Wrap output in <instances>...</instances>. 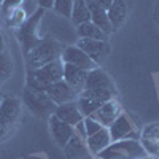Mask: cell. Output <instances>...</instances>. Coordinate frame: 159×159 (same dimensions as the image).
Masks as SVG:
<instances>
[{
  "label": "cell",
  "instance_id": "6da1fadb",
  "mask_svg": "<svg viewBox=\"0 0 159 159\" xmlns=\"http://www.w3.org/2000/svg\"><path fill=\"white\" fill-rule=\"evenodd\" d=\"M80 96L94 99V100H99V102L103 103V102L116 99L118 92H116V88L111 81V78L102 69L97 67V69L91 70L88 73L84 88H83L81 92H80Z\"/></svg>",
  "mask_w": 159,
  "mask_h": 159
},
{
  "label": "cell",
  "instance_id": "7a4b0ae2",
  "mask_svg": "<svg viewBox=\"0 0 159 159\" xmlns=\"http://www.w3.org/2000/svg\"><path fill=\"white\" fill-rule=\"evenodd\" d=\"M62 51H64V46L59 42H56L54 38H49V37L42 38L29 51V54L25 56L27 70H37L46 64L59 61L62 56Z\"/></svg>",
  "mask_w": 159,
  "mask_h": 159
},
{
  "label": "cell",
  "instance_id": "3957f363",
  "mask_svg": "<svg viewBox=\"0 0 159 159\" xmlns=\"http://www.w3.org/2000/svg\"><path fill=\"white\" fill-rule=\"evenodd\" d=\"M62 76H64V62L59 59L51 64H46L37 70H27V84L25 86L46 92V89L52 83L62 80Z\"/></svg>",
  "mask_w": 159,
  "mask_h": 159
},
{
  "label": "cell",
  "instance_id": "277c9868",
  "mask_svg": "<svg viewBox=\"0 0 159 159\" xmlns=\"http://www.w3.org/2000/svg\"><path fill=\"white\" fill-rule=\"evenodd\" d=\"M147 154L148 153L145 151V148L142 147V143L139 140L126 139V140L111 142L97 156L100 159H139Z\"/></svg>",
  "mask_w": 159,
  "mask_h": 159
},
{
  "label": "cell",
  "instance_id": "5b68a950",
  "mask_svg": "<svg viewBox=\"0 0 159 159\" xmlns=\"http://www.w3.org/2000/svg\"><path fill=\"white\" fill-rule=\"evenodd\" d=\"M24 102L29 107V110L32 113H35L38 118L48 119L51 115H54L56 103L51 100V97L45 91H38V89L25 86V89H24Z\"/></svg>",
  "mask_w": 159,
  "mask_h": 159
},
{
  "label": "cell",
  "instance_id": "8992f818",
  "mask_svg": "<svg viewBox=\"0 0 159 159\" xmlns=\"http://www.w3.org/2000/svg\"><path fill=\"white\" fill-rule=\"evenodd\" d=\"M43 15H45V10L43 8H37V11L34 13V15H30L27 19L19 25L18 40L21 43L24 56H27L29 51L40 42V38L37 35V30H38V24H40V21H42Z\"/></svg>",
  "mask_w": 159,
  "mask_h": 159
},
{
  "label": "cell",
  "instance_id": "52a82bcc",
  "mask_svg": "<svg viewBox=\"0 0 159 159\" xmlns=\"http://www.w3.org/2000/svg\"><path fill=\"white\" fill-rule=\"evenodd\" d=\"M108 132H110L111 142L126 140V139L137 140V137H140V132L135 129L134 121H132V119L129 118V115H126V113H121L108 126Z\"/></svg>",
  "mask_w": 159,
  "mask_h": 159
},
{
  "label": "cell",
  "instance_id": "ba28073f",
  "mask_svg": "<svg viewBox=\"0 0 159 159\" xmlns=\"http://www.w3.org/2000/svg\"><path fill=\"white\" fill-rule=\"evenodd\" d=\"M76 46L83 49L86 54L94 61L97 65H102L110 56V45L103 40H89V38H78Z\"/></svg>",
  "mask_w": 159,
  "mask_h": 159
},
{
  "label": "cell",
  "instance_id": "9c48e42d",
  "mask_svg": "<svg viewBox=\"0 0 159 159\" xmlns=\"http://www.w3.org/2000/svg\"><path fill=\"white\" fill-rule=\"evenodd\" d=\"M61 61L64 64L75 65V67L83 69L86 72H91V70H94V69L99 67V65L92 61L83 49H80L78 46H65L64 51H62Z\"/></svg>",
  "mask_w": 159,
  "mask_h": 159
},
{
  "label": "cell",
  "instance_id": "30bf717a",
  "mask_svg": "<svg viewBox=\"0 0 159 159\" xmlns=\"http://www.w3.org/2000/svg\"><path fill=\"white\" fill-rule=\"evenodd\" d=\"M21 118V102L16 97L3 96L0 102V121L15 129Z\"/></svg>",
  "mask_w": 159,
  "mask_h": 159
},
{
  "label": "cell",
  "instance_id": "8fae6325",
  "mask_svg": "<svg viewBox=\"0 0 159 159\" xmlns=\"http://www.w3.org/2000/svg\"><path fill=\"white\" fill-rule=\"evenodd\" d=\"M132 8V0H113L111 5L107 8V16L111 22L113 32L121 29L127 21Z\"/></svg>",
  "mask_w": 159,
  "mask_h": 159
},
{
  "label": "cell",
  "instance_id": "7c38bea8",
  "mask_svg": "<svg viewBox=\"0 0 159 159\" xmlns=\"http://www.w3.org/2000/svg\"><path fill=\"white\" fill-rule=\"evenodd\" d=\"M48 119H49V130H51L52 139H54V142L61 148H64L65 145H67V142L75 135V127L61 121V119L54 115H51Z\"/></svg>",
  "mask_w": 159,
  "mask_h": 159
},
{
  "label": "cell",
  "instance_id": "4fadbf2b",
  "mask_svg": "<svg viewBox=\"0 0 159 159\" xmlns=\"http://www.w3.org/2000/svg\"><path fill=\"white\" fill-rule=\"evenodd\" d=\"M46 94L51 97V100L54 102L56 105L61 103H67V102H73L76 100L78 94L75 92L73 88H70L64 80H59V81L52 83L48 89H46Z\"/></svg>",
  "mask_w": 159,
  "mask_h": 159
},
{
  "label": "cell",
  "instance_id": "5bb4252c",
  "mask_svg": "<svg viewBox=\"0 0 159 159\" xmlns=\"http://www.w3.org/2000/svg\"><path fill=\"white\" fill-rule=\"evenodd\" d=\"M140 143L148 154L159 156V123L143 127L140 132Z\"/></svg>",
  "mask_w": 159,
  "mask_h": 159
},
{
  "label": "cell",
  "instance_id": "9a60e30c",
  "mask_svg": "<svg viewBox=\"0 0 159 159\" xmlns=\"http://www.w3.org/2000/svg\"><path fill=\"white\" fill-rule=\"evenodd\" d=\"M88 73H89V72H86V70H83V69H78V67H75V65L64 64V76H62V80H64V81L67 83L70 88H73L75 92L80 96V92H81L83 88H84Z\"/></svg>",
  "mask_w": 159,
  "mask_h": 159
},
{
  "label": "cell",
  "instance_id": "2e32d148",
  "mask_svg": "<svg viewBox=\"0 0 159 159\" xmlns=\"http://www.w3.org/2000/svg\"><path fill=\"white\" fill-rule=\"evenodd\" d=\"M119 115H121V107H119L118 100L113 99V100H108V102H103L92 118L97 119L103 127H108Z\"/></svg>",
  "mask_w": 159,
  "mask_h": 159
},
{
  "label": "cell",
  "instance_id": "e0dca14e",
  "mask_svg": "<svg viewBox=\"0 0 159 159\" xmlns=\"http://www.w3.org/2000/svg\"><path fill=\"white\" fill-rule=\"evenodd\" d=\"M54 116H57L61 121L67 123V124H70V126H73V127L76 126V123L83 121V115H81V111H80V108H78L76 100L56 105Z\"/></svg>",
  "mask_w": 159,
  "mask_h": 159
},
{
  "label": "cell",
  "instance_id": "ac0fdd59",
  "mask_svg": "<svg viewBox=\"0 0 159 159\" xmlns=\"http://www.w3.org/2000/svg\"><path fill=\"white\" fill-rule=\"evenodd\" d=\"M111 143V137H110V132L108 127H102L99 132L92 134L86 139V145H88V150L94 154H99L102 150H105Z\"/></svg>",
  "mask_w": 159,
  "mask_h": 159
},
{
  "label": "cell",
  "instance_id": "d6986e66",
  "mask_svg": "<svg viewBox=\"0 0 159 159\" xmlns=\"http://www.w3.org/2000/svg\"><path fill=\"white\" fill-rule=\"evenodd\" d=\"M88 7L91 11V22L96 24L103 34L110 35L113 32V27H111V22L107 16V10H103L102 7H99L96 3H88Z\"/></svg>",
  "mask_w": 159,
  "mask_h": 159
},
{
  "label": "cell",
  "instance_id": "ffe728a7",
  "mask_svg": "<svg viewBox=\"0 0 159 159\" xmlns=\"http://www.w3.org/2000/svg\"><path fill=\"white\" fill-rule=\"evenodd\" d=\"M88 151L89 150H88L86 140L81 139V137H78L76 134L64 147V153L67 154V157H83V156H86Z\"/></svg>",
  "mask_w": 159,
  "mask_h": 159
},
{
  "label": "cell",
  "instance_id": "44dd1931",
  "mask_svg": "<svg viewBox=\"0 0 159 159\" xmlns=\"http://www.w3.org/2000/svg\"><path fill=\"white\" fill-rule=\"evenodd\" d=\"M70 19H72L75 27L80 24H84V22L91 21V11H89L86 0H73V8H72Z\"/></svg>",
  "mask_w": 159,
  "mask_h": 159
},
{
  "label": "cell",
  "instance_id": "7402d4cb",
  "mask_svg": "<svg viewBox=\"0 0 159 159\" xmlns=\"http://www.w3.org/2000/svg\"><path fill=\"white\" fill-rule=\"evenodd\" d=\"M76 35L78 38H89V40H103L107 42L108 35L103 34L96 24H92L91 21L84 22V24H80L76 25Z\"/></svg>",
  "mask_w": 159,
  "mask_h": 159
},
{
  "label": "cell",
  "instance_id": "603a6c76",
  "mask_svg": "<svg viewBox=\"0 0 159 159\" xmlns=\"http://www.w3.org/2000/svg\"><path fill=\"white\" fill-rule=\"evenodd\" d=\"M76 105L80 111H81L83 118H92L94 113L100 108L102 102L94 100V99H89V97H83V96H78L76 97Z\"/></svg>",
  "mask_w": 159,
  "mask_h": 159
},
{
  "label": "cell",
  "instance_id": "cb8c5ba5",
  "mask_svg": "<svg viewBox=\"0 0 159 159\" xmlns=\"http://www.w3.org/2000/svg\"><path fill=\"white\" fill-rule=\"evenodd\" d=\"M13 73V62L10 56H7L5 52H0V83L7 81Z\"/></svg>",
  "mask_w": 159,
  "mask_h": 159
},
{
  "label": "cell",
  "instance_id": "d4e9b609",
  "mask_svg": "<svg viewBox=\"0 0 159 159\" xmlns=\"http://www.w3.org/2000/svg\"><path fill=\"white\" fill-rule=\"evenodd\" d=\"M72 8H73V0H54V3H52V10L64 18H70Z\"/></svg>",
  "mask_w": 159,
  "mask_h": 159
},
{
  "label": "cell",
  "instance_id": "484cf974",
  "mask_svg": "<svg viewBox=\"0 0 159 159\" xmlns=\"http://www.w3.org/2000/svg\"><path fill=\"white\" fill-rule=\"evenodd\" d=\"M83 123H84V127H86V134H88V137L89 135H92V134H96V132H99L103 126L97 121V119H94V118H84L83 119Z\"/></svg>",
  "mask_w": 159,
  "mask_h": 159
},
{
  "label": "cell",
  "instance_id": "4316f807",
  "mask_svg": "<svg viewBox=\"0 0 159 159\" xmlns=\"http://www.w3.org/2000/svg\"><path fill=\"white\" fill-rule=\"evenodd\" d=\"M21 2H22V0H3V3H2V7H0V10H2L5 15H10L13 10L19 8Z\"/></svg>",
  "mask_w": 159,
  "mask_h": 159
},
{
  "label": "cell",
  "instance_id": "83f0119b",
  "mask_svg": "<svg viewBox=\"0 0 159 159\" xmlns=\"http://www.w3.org/2000/svg\"><path fill=\"white\" fill-rule=\"evenodd\" d=\"M84 119V118H83ZM75 134L78 135V137H81V139H88V134H86V127H84V123L83 121H80V123H76V126H75Z\"/></svg>",
  "mask_w": 159,
  "mask_h": 159
},
{
  "label": "cell",
  "instance_id": "f1b7e54d",
  "mask_svg": "<svg viewBox=\"0 0 159 159\" xmlns=\"http://www.w3.org/2000/svg\"><path fill=\"white\" fill-rule=\"evenodd\" d=\"M113 0H86V3H96L99 7H102L103 10H107L110 5H111Z\"/></svg>",
  "mask_w": 159,
  "mask_h": 159
},
{
  "label": "cell",
  "instance_id": "f546056e",
  "mask_svg": "<svg viewBox=\"0 0 159 159\" xmlns=\"http://www.w3.org/2000/svg\"><path fill=\"white\" fill-rule=\"evenodd\" d=\"M52 3H54V0H37L38 8H43V10H46V8H52Z\"/></svg>",
  "mask_w": 159,
  "mask_h": 159
},
{
  "label": "cell",
  "instance_id": "4dcf8cb0",
  "mask_svg": "<svg viewBox=\"0 0 159 159\" xmlns=\"http://www.w3.org/2000/svg\"><path fill=\"white\" fill-rule=\"evenodd\" d=\"M0 52H5V38L0 34Z\"/></svg>",
  "mask_w": 159,
  "mask_h": 159
},
{
  "label": "cell",
  "instance_id": "1f68e13d",
  "mask_svg": "<svg viewBox=\"0 0 159 159\" xmlns=\"http://www.w3.org/2000/svg\"><path fill=\"white\" fill-rule=\"evenodd\" d=\"M154 19H156V24H157V27H159V2L156 5V11H154Z\"/></svg>",
  "mask_w": 159,
  "mask_h": 159
},
{
  "label": "cell",
  "instance_id": "d6a6232c",
  "mask_svg": "<svg viewBox=\"0 0 159 159\" xmlns=\"http://www.w3.org/2000/svg\"><path fill=\"white\" fill-rule=\"evenodd\" d=\"M139 159H157V157H151V156H148V154H147V156H143V157H139Z\"/></svg>",
  "mask_w": 159,
  "mask_h": 159
},
{
  "label": "cell",
  "instance_id": "836d02e7",
  "mask_svg": "<svg viewBox=\"0 0 159 159\" xmlns=\"http://www.w3.org/2000/svg\"><path fill=\"white\" fill-rule=\"evenodd\" d=\"M2 3H3V0H0V7H2Z\"/></svg>",
  "mask_w": 159,
  "mask_h": 159
},
{
  "label": "cell",
  "instance_id": "e575fe53",
  "mask_svg": "<svg viewBox=\"0 0 159 159\" xmlns=\"http://www.w3.org/2000/svg\"><path fill=\"white\" fill-rule=\"evenodd\" d=\"M2 97H3V96H0V102H2Z\"/></svg>",
  "mask_w": 159,
  "mask_h": 159
},
{
  "label": "cell",
  "instance_id": "d590c367",
  "mask_svg": "<svg viewBox=\"0 0 159 159\" xmlns=\"http://www.w3.org/2000/svg\"><path fill=\"white\" fill-rule=\"evenodd\" d=\"M97 159H100V157H97Z\"/></svg>",
  "mask_w": 159,
  "mask_h": 159
}]
</instances>
